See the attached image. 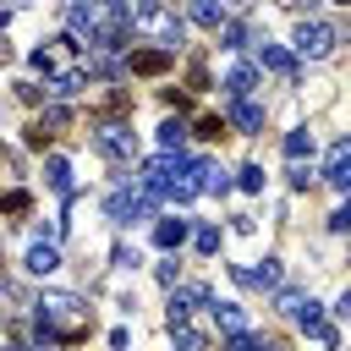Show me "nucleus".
I'll return each instance as SVG.
<instances>
[{
  "label": "nucleus",
  "instance_id": "18",
  "mask_svg": "<svg viewBox=\"0 0 351 351\" xmlns=\"http://www.w3.org/2000/svg\"><path fill=\"white\" fill-rule=\"evenodd\" d=\"M27 208H33V197H27V192H5V197H0V214H11V219H22Z\"/></svg>",
  "mask_w": 351,
  "mask_h": 351
},
{
  "label": "nucleus",
  "instance_id": "24",
  "mask_svg": "<svg viewBox=\"0 0 351 351\" xmlns=\"http://www.w3.org/2000/svg\"><path fill=\"white\" fill-rule=\"evenodd\" d=\"M241 186H247V192H258V186H263V170H258V165H247V170H241Z\"/></svg>",
  "mask_w": 351,
  "mask_h": 351
},
{
  "label": "nucleus",
  "instance_id": "2",
  "mask_svg": "<svg viewBox=\"0 0 351 351\" xmlns=\"http://www.w3.org/2000/svg\"><path fill=\"white\" fill-rule=\"evenodd\" d=\"M77 44H82V38H71V33H66V38H49V44H38V49H33V71H44V77H60V71H71V66H77Z\"/></svg>",
  "mask_w": 351,
  "mask_h": 351
},
{
  "label": "nucleus",
  "instance_id": "29",
  "mask_svg": "<svg viewBox=\"0 0 351 351\" xmlns=\"http://www.w3.org/2000/svg\"><path fill=\"white\" fill-rule=\"evenodd\" d=\"M335 5H351V0H335Z\"/></svg>",
  "mask_w": 351,
  "mask_h": 351
},
{
  "label": "nucleus",
  "instance_id": "19",
  "mask_svg": "<svg viewBox=\"0 0 351 351\" xmlns=\"http://www.w3.org/2000/svg\"><path fill=\"white\" fill-rule=\"evenodd\" d=\"M192 22H203V27H219V0H192Z\"/></svg>",
  "mask_w": 351,
  "mask_h": 351
},
{
  "label": "nucleus",
  "instance_id": "30",
  "mask_svg": "<svg viewBox=\"0 0 351 351\" xmlns=\"http://www.w3.org/2000/svg\"><path fill=\"white\" fill-rule=\"evenodd\" d=\"M0 263H5V258H0Z\"/></svg>",
  "mask_w": 351,
  "mask_h": 351
},
{
  "label": "nucleus",
  "instance_id": "1",
  "mask_svg": "<svg viewBox=\"0 0 351 351\" xmlns=\"http://www.w3.org/2000/svg\"><path fill=\"white\" fill-rule=\"evenodd\" d=\"M38 329H44V340L77 346V340H88V329H93V313H88L77 296H60V291H49V296L38 302Z\"/></svg>",
  "mask_w": 351,
  "mask_h": 351
},
{
  "label": "nucleus",
  "instance_id": "4",
  "mask_svg": "<svg viewBox=\"0 0 351 351\" xmlns=\"http://www.w3.org/2000/svg\"><path fill=\"white\" fill-rule=\"evenodd\" d=\"M335 44H340V27H329V22H302L296 27V49L313 55V60H324Z\"/></svg>",
  "mask_w": 351,
  "mask_h": 351
},
{
  "label": "nucleus",
  "instance_id": "14",
  "mask_svg": "<svg viewBox=\"0 0 351 351\" xmlns=\"http://www.w3.org/2000/svg\"><path fill=\"white\" fill-rule=\"evenodd\" d=\"M154 241H159V247H181V241H186V219H159V225H154Z\"/></svg>",
  "mask_w": 351,
  "mask_h": 351
},
{
  "label": "nucleus",
  "instance_id": "6",
  "mask_svg": "<svg viewBox=\"0 0 351 351\" xmlns=\"http://www.w3.org/2000/svg\"><path fill=\"white\" fill-rule=\"evenodd\" d=\"M148 208H154V192H143V186H137V192H115V197H110V214H115L121 225H132V219H143Z\"/></svg>",
  "mask_w": 351,
  "mask_h": 351
},
{
  "label": "nucleus",
  "instance_id": "22",
  "mask_svg": "<svg viewBox=\"0 0 351 351\" xmlns=\"http://www.w3.org/2000/svg\"><path fill=\"white\" fill-rule=\"evenodd\" d=\"M16 99H22V104H38L44 88H38V82H16Z\"/></svg>",
  "mask_w": 351,
  "mask_h": 351
},
{
  "label": "nucleus",
  "instance_id": "17",
  "mask_svg": "<svg viewBox=\"0 0 351 351\" xmlns=\"http://www.w3.org/2000/svg\"><path fill=\"white\" fill-rule=\"evenodd\" d=\"M181 143H186V126H181V121H165V126H159V148H165V154H181Z\"/></svg>",
  "mask_w": 351,
  "mask_h": 351
},
{
  "label": "nucleus",
  "instance_id": "11",
  "mask_svg": "<svg viewBox=\"0 0 351 351\" xmlns=\"http://www.w3.org/2000/svg\"><path fill=\"white\" fill-rule=\"evenodd\" d=\"M27 269H33V274H49V269H60V252H55L49 241H33V247H27Z\"/></svg>",
  "mask_w": 351,
  "mask_h": 351
},
{
  "label": "nucleus",
  "instance_id": "8",
  "mask_svg": "<svg viewBox=\"0 0 351 351\" xmlns=\"http://www.w3.org/2000/svg\"><path fill=\"white\" fill-rule=\"evenodd\" d=\"M324 181H329V186H346V181H351V143H346V137L329 148V159H324Z\"/></svg>",
  "mask_w": 351,
  "mask_h": 351
},
{
  "label": "nucleus",
  "instance_id": "5",
  "mask_svg": "<svg viewBox=\"0 0 351 351\" xmlns=\"http://www.w3.org/2000/svg\"><path fill=\"white\" fill-rule=\"evenodd\" d=\"M126 66H132V77H165V71L176 66V55H170V49H132Z\"/></svg>",
  "mask_w": 351,
  "mask_h": 351
},
{
  "label": "nucleus",
  "instance_id": "23",
  "mask_svg": "<svg viewBox=\"0 0 351 351\" xmlns=\"http://www.w3.org/2000/svg\"><path fill=\"white\" fill-rule=\"evenodd\" d=\"M214 247H219V230L203 225V230H197V252H214Z\"/></svg>",
  "mask_w": 351,
  "mask_h": 351
},
{
  "label": "nucleus",
  "instance_id": "21",
  "mask_svg": "<svg viewBox=\"0 0 351 351\" xmlns=\"http://www.w3.org/2000/svg\"><path fill=\"white\" fill-rule=\"evenodd\" d=\"M186 88H192V93H203V88H208V66H203V60H192V66H186Z\"/></svg>",
  "mask_w": 351,
  "mask_h": 351
},
{
  "label": "nucleus",
  "instance_id": "20",
  "mask_svg": "<svg viewBox=\"0 0 351 351\" xmlns=\"http://www.w3.org/2000/svg\"><path fill=\"white\" fill-rule=\"evenodd\" d=\"M49 186H55V192H71V170H66V159H49Z\"/></svg>",
  "mask_w": 351,
  "mask_h": 351
},
{
  "label": "nucleus",
  "instance_id": "28",
  "mask_svg": "<svg viewBox=\"0 0 351 351\" xmlns=\"http://www.w3.org/2000/svg\"><path fill=\"white\" fill-rule=\"evenodd\" d=\"M5 16H11V5H0V27H5Z\"/></svg>",
  "mask_w": 351,
  "mask_h": 351
},
{
  "label": "nucleus",
  "instance_id": "15",
  "mask_svg": "<svg viewBox=\"0 0 351 351\" xmlns=\"http://www.w3.org/2000/svg\"><path fill=\"white\" fill-rule=\"evenodd\" d=\"M285 159H291V165H296V159H313V132H307V126L285 137Z\"/></svg>",
  "mask_w": 351,
  "mask_h": 351
},
{
  "label": "nucleus",
  "instance_id": "3",
  "mask_svg": "<svg viewBox=\"0 0 351 351\" xmlns=\"http://www.w3.org/2000/svg\"><path fill=\"white\" fill-rule=\"evenodd\" d=\"M93 148L126 165V159L137 154V137H132V126H126V121H99V126H93Z\"/></svg>",
  "mask_w": 351,
  "mask_h": 351
},
{
  "label": "nucleus",
  "instance_id": "16",
  "mask_svg": "<svg viewBox=\"0 0 351 351\" xmlns=\"http://www.w3.org/2000/svg\"><path fill=\"white\" fill-rule=\"evenodd\" d=\"M252 82H258V71H252V66H236L225 88H230V99H247V93H252Z\"/></svg>",
  "mask_w": 351,
  "mask_h": 351
},
{
  "label": "nucleus",
  "instance_id": "12",
  "mask_svg": "<svg viewBox=\"0 0 351 351\" xmlns=\"http://www.w3.org/2000/svg\"><path fill=\"white\" fill-rule=\"evenodd\" d=\"M214 313V324L225 329V335H247V313L241 307H230V302H219V307H208Z\"/></svg>",
  "mask_w": 351,
  "mask_h": 351
},
{
  "label": "nucleus",
  "instance_id": "25",
  "mask_svg": "<svg viewBox=\"0 0 351 351\" xmlns=\"http://www.w3.org/2000/svg\"><path fill=\"white\" fill-rule=\"evenodd\" d=\"M219 33H225V44H230V49H236V44H241V38H247V33H241V22H225V27H219Z\"/></svg>",
  "mask_w": 351,
  "mask_h": 351
},
{
  "label": "nucleus",
  "instance_id": "10",
  "mask_svg": "<svg viewBox=\"0 0 351 351\" xmlns=\"http://www.w3.org/2000/svg\"><path fill=\"white\" fill-rule=\"evenodd\" d=\"M258 66H269L274 77H296V60H291L280 44H263V49H258Z\"/></svg>",
  "mask_w": 351,
  "mask_h": 351
},
{
  "label": "nucleus",
  "instance_id": "26",
  "mask_svg": "<svg viewBox=\"0 0 351 351\" xmlns=\"http://www.w3.org/2000/svg\"><path fill=\"white\" fill-rule=\"evenodd\" d=\"M247 351H285V340H274V335H269V340H252Z\"/></svg>",
  "mask_w": 351,
  "mask_h": 351
},
{
  "label": "nucleus",
  "instance_id": "9",
  "mask_svg": "<svg viewBox=\"0 0 351 351\" xmlns=\"http://www.w3.org/2000/svg\"><path fill=\"white\" fill-rule=\"evenodd\" d=\"M230 121L241 126V132H263V104L247 93V99H230Z\"/></svg>",
  "mask_w": 351,
  "mask_h": 351
},
{
  "label": "nucleus",
  "instance_id": "27",
  "mask_svg": "<svg viewBox=\"0 0 351 351\" xmlns=\"http://www.w3.org/2000/svg\"><path fill=\"white\" fill-rule=\"evenodd\" d=\"M0 60H11V44H5V38H0Z\"/></svg>",
  "mask_w": 351,
  "mask_h": 351
},
{
  "label": "nucleus",
  "instance_id": "13",
  "mask_svg": "<svg viewBox=\"0 0 351 351\" xmlns=\"http://www.w3.org/2000/svg\"><path fill=\"white\" fill-rule=\"evenodd\" d=\"M225 132H230L225 115H197V126H192V137H203V143H225Z\"/></svg>",
  "mask_w": 351,
  "mask_h": 351
},
{
  "label": "nucleus",
  "instance_id": "7",
  "mask_svg": "<svg viewBox=\"0 0 351 351\" xmlns=\"http://www.w3.org/2000/svg\"><path fill=\"white\" fill-rule=\"evenodd\" d=\"M236 280H241V285H258V291H280V280H285V274H280V263H274V258H263V269L236 263Z\"/></svg>",
  "mask_w": 351,
  "mask_h": 351
}]
</instances>
